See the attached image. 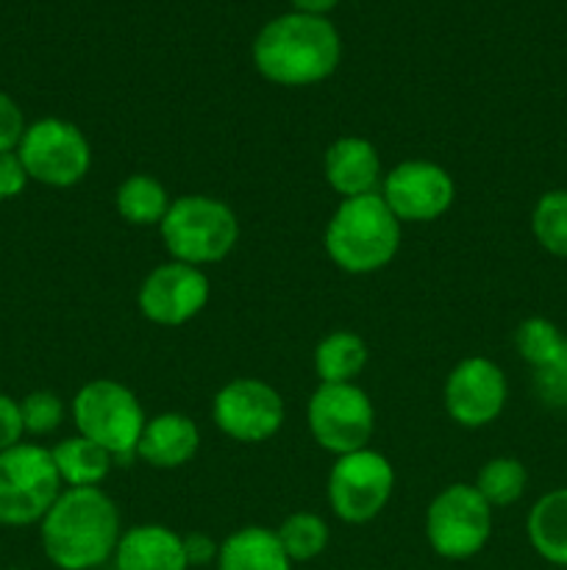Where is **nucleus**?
I'll return each instance as SVG.
<instances>
[{"label":"nucleus","mask_w":567,"mask_h":570,"mask_svg":"<svg viewBox=\"0 0 567 570\" xmlns=\"http://www.w3.org/2000/svg\"><path fill=\"white\" fill-rule=\"evenodd\" d=\"M120 534V510L100 488H64L39 523L44 557L59 570L100 568Z\"/></svg>","instance_id":"1"},{"label":"nucleus","mask_w":567,"mask_h":570,"mask_svg":"<svg viewBox=\"0 0 567 570\" xmlns=\"http://www.w3.org/2000/svg\"><path fill=\"white\" fill-rule=\"evenodd\" d=\"M342 45L326 17L281 14L253 39V65L278 87H311L337 70Z\"/></svg>","instance_id":"2"},{"label":"nucleus","mask_w":567,"mask_h":570,"mask_svg":"<svg viewBox=\"0 0 567 570\" xmlns=\"http://www.w3.org/2000/svg\"><path fill=\"white\" fill-rule=\"evenodd\" d=\"M322 245L339 271L367 276L395 259L400 248V220L384 204L381 193L342 198L328 220Z\"/></svg>","instance_id":"3"},{"label":"nucleus","mask_w":567,"mask_h":570,"mask_svg":"<svg viewBox=\"0 0 567 570\" xmlns=\"http://www.w3.org/2000/svg\"><path fill=\"white\" fill-rule=\"evenodd\" d=\"M161 243L183 265H217L239 243V217L231 206L211 195L172 198L159 226Z\"/></svg>","instance_id":"4"},{"label":"nucleus","mask_w":567,"mask_h":570,"mask_svg":"<svg viewBox=\"0 0 567 570\" xmlns=\"http://www.w3.org/2000/svg\"><path fill=\"white\" fill-rule=\"evenodd\" d=\"M72 421L78 434L109 451L115 465H131L148 417L133 390L115 379H94L72 399Z\"/></svg>","instance_id":"5"},{"label":"nucleus","mask_w":567,"mask_h":570,"mask_svg":"<svg viewBox=\"0 0 567 570\" xmlns=\"http://www.w3.org/2000/svg\"><path fill=\"white\" fill-rule=\"evenodd\" d=\"M61 495V479L50 449L17 443L0 454V523L31 527L42 523Z\"/></svg>","instance_id":"6"},{"label":"nucleus","mask_w":567,"mask_h":570,"mask_svg":"<svg viewBox=\"0 0 567 570\" xmlns=\"http://www.w3.org/2000/svg\"><path fill=\"white\" fill-rule=\"evenodd\" d=\"M31 181L67 189L87 178L92 167V145L81 128L61 117H42L26 128L17 148Z\"/></svg>","instance_id":"7"},{"label":"nucleus","mask_w":567,"mask_h":570,"mask_svg":"<svg viewBox=\"0 0 567 570\" xmlns=\"http://www.w3.org/2000/svg\"><path fill=\"white\" fill-rule=\"evenodd\" d=\"M493 534V507L472 484H448L426 510V538L442 560H470Z\"/></svg>","instance_id":"8"},{"label":"nucleus","mask_w":567,"mask_h":570,"mask_svg":"<svg viewBox=\"0 0 567 570\" xmlns=\"http://www.w3.org/2000/svg\"><path fill=\"white\" fill-rule=\"evenodd\" d=\"M395 490V468L384 454L372 449L337 456L328 473L326 495L334 515L345 523H370L381 515Z\"/></svg>","instance_id":"9"},{"label":"nucleus","mask_w":567,"mask_h":570,"mask_svg":"<svg viewBox=\"0 0 567 570\" xmlns=\"http://www.w3.org/2000/svg\"><path fill=\"white\" fill-rule=\"evenodd\" d=\"M309 432L322 451L334 456L370 449L376 432V410L356 384H320L309 399Z\"/></svg>","instance_id":"10"},{"label":"nucleus","mask_w":567,"mask_h":570,"mask_svg":"<svg viewBox=\"0 0 567 570\" xmlns=\"http://www.w3.org/2000/svg\"><path fill=\"white\" fill-rule=\"evenodd\" d=\"M284 399L261 379H233L217 390L211 417L226 438L237 443H265L284 426Z\"/></svg>","instance_id":"11"},{"label":"nucleus","mask_w":567,"mask_h":570,"mask_svg":"<svg viewBox=\"0 0 567 570\" xmlns=\"http://www.w3.org/2000/svg\"><path fill=\"white\" fill-rule=\"evenodd\" d=\"M381 198L400 223H431L450 209L456 184L437 161L406 159L384 176Z\"/></svg>","instance_id":"12"},{"label":"nucleus","mask_w":567,"mask_h":570,"mask_svg":"<svg viewBox=\"0 0 567 570\" xmlns=\"http://www.w3.org/2000/svg\"><path fill=\"white\" fill-rule=\"evenodd\" d=\"M445 412L465 429H481L498 421L509 399L504 371L487 356H467L445 379Z\"/></svg>","instance_id":"13"},{"label":"nucleus","mask_w":567,"mask_h":570,"mask_svg":"<svg viewBox=\"0 0 567 570\" xmlns=\"http://www.w3.org/2000/svg\"><path fill=\"white\" fill-rule=\"evenodd\" d=\"M137 304L156 326H183L209 304V278L200 267L170 259L145 276Z\"/></svg>","instance_id":"14"},{"label":"nucleus","mask_w":567,"mask_h":570,"mask_svg":"<svg viewBox=\"0 0 567 570\" xmlns=\"http://www.w3.org/2000/svg\"><path fill=\"white\" fill-rule=\"evenodd\" d=\"M322 173L334 193L342 198H359L376 193L381 184V159L370 139L339 137L322 156Z\"/></svg>","instance_id":"15"},{"label":"nucleus","mask_w":567,"mask_h":570,"mask_svg":"<svg viewBox=\"0 0 567 570\" xmlns=\"http://www.w3.org/2000/svg\"><path fill=\"white\" fill-rule=\"evenodd\" d=\"M200 449V432L192 417L181 412H161L148 417L137 445V460L148 462L156 471L183 468Z\"/></svg>","instance_id":"16"},{"label":"nucleus","mask_w":567,"mask_h":570,"mask_svg":"<svg viewBox=\"0 0 567 570\" xmlns=\"http://www.w3.org/2000/svg\"><path fill=\"white\" fill-rule=\"evenodd\" d=\"M117 570H189L183 538L161 523H139L120 534Z\"/></svg>","instance_id":"17"},{"label":"nucleus","mask_w":567,"mask_h":570,"mask_svg":"<svg viewBox=\"0 0 567 570\" xmlns=\"http://www.w3.org/2000/svg\"><path fill=\"white\" fill-rule=\"evenodd\" d=\"M217 570H292L276 529L245 527L228 534L217 551Z\"/></svg>","instance_id":"18"},{"label":"nucleus","mask_w":567,"mask_h":570,"mask_svg":"<svg viewBox=\"0 0 567 570\" xmlns=\"http://www.w3.org/2000/svg\"><path fill=\"white\" fill-rule=\"evenodd\" d=\"M526 532L543 560L567 568V488L550 490L531 507Z\"/></svg>","instance_id":"19"},{"label":"nucleus","mask_w":567,"mask_h":570,"mask_svg":"<svg viewBox=\"0 0 567 570\" xmlns=\"http://www.w3.org/2000/svg\"><path fill=\"white\" fill-rule=\"evenodd\" d=\"M50 456H53L61 484H67V488H100V482L115 468L109 451L100 449L98 443H92L83 434L64 438L59 445L50 449Z\"/></svg>","instance_id":"20"},{"label":"nucleus","mask_w":567,"mask_h":570,"mask_svg":"<svg viewBox=\"0 0 567 570\" xmlns=\"http://www.w3.org/2000/svg\"><path fill=\"white\" fill-rule=\"evenodd\" d=\"M367 345L356 332H331L315 348V371L320 384H354L367 365Z\"/></svg>","instance_id":"21"},{"label":"nucleus","mask_w":567,"mask_h":570,"mask_svg":"<svg viewBox=\"0 0 567 570\" xmlns=\"http://www.w3.org/2000/svg\"><path fill=\"white\" fill-rule=\"evenodd\" d=\"M172 198L167 195L165 184L148 173H133L117 187L115 206L117 215L131 226H161Z\"/></svg>","instance_id":"22"},{"label":"nucleus","mask_w":567,"mask_h":570,"mask_svg":"<svg viewBox=\"0 0 567 570\" xmlns=\"http://www.w3.org/2000/svg\"><path fill=\"white\" fill-rule=\"evenodd\" d=\"M528 484V471L515 456H495L478 471L472 488L481 493L489 507H509L523 499Z\"/></svg>","instance_id":"23"},{"label":"nucleus","mask_w":567,"mask_h":570,"mask_svg":"<svg viewBox=\"0 0 567 570\" xmlns=\"http://www.w3.org/2000/svg\"><path fill=\"white\" fill-rule=\"evenodd\" d=\"M284 551L292 562H311L326 551L328 546V523L315 512H292L284 518L281 527L276 529Z\"/></svg>","instance_id":"24"},{"label":"nucleus","mask_w":567,"mask_h":570,"mask_svg":"<svg viewBox=\"0 0 567 570\" xmlns=\"http://www.w3.org/2000/svg\"><path fill=\"white\" fill-rule=\"evenodd\" d=\"M531 232L539 248L567 259V189H550L534 204Z\"/></svg>","instance_id":"25"},{"label":"nucleus","mask_w":567,"mask_h":570,"mask_svg":"<svg viewBox=\"0 0 567 570\" xmlns=\"http://www.w3.org/2000/svg\"><path fill=\"white\" fill-rule=\"evenodd\" d=\"M515 345H517V354L523 356V362L537 371V367L548 365L550 360L561 354V348L567 345V340L561 337L559 328L554 326L550 321L545 317H528L517 326L515 332Z\"/></svg>","instance_id":"26"},{"label":"nucleus","mask_w":567,"mask_h":570,"mask_svg":"<svg viewBox=\"0 0 567 570\" xmlns=\"http://www.w3.org/2000/svg\"><path fill=\"white\" fill-rule=\"evenodd\" d=\"M20 415L26 434H50L64 421V404L50 390H33L20 401Z\"/></svg>","instance_id":"27"},{"label":"nucleus","mask_w":567,"mask_h":570,"mask_svg":"<svg viewBox=\"0 0 567 570\" xmlns=\"http://www.w3.org/2000/svg\"><path fill=\"white\" fill-rule=\"evenodd\" d=\"M534 393L550 410L567 412V345L556 360L534 371Z\"/></svg>","instance_id":"28"},{"label":"nucleus","mask_w":567,"mask_h":570,"mask_svg":"<svg viewBox=\"0 0 567 570\" xmlns=\"http://www.w3.org/2000/svg\"><path fill=\"white\" fill-rule=\"evenodd\" d=\"M26 117L11 95L0 92V154L20 148V139L26 134Z\"/></svg>","instance_id":"29"},{"label":"nucleus","mask_w":567,"mask_h":570,"mask_svg":"<svg viewBox=\"0 0 567 570\" xmlns=\"http://www.w3.org/2000/svg\"><path fill=\"white\" fill-rule=\"evenodd\" d=\"M22 434H26V426H22L20 401L0 393V454L22 443Z\"/></svg>","instance_id":"30"},{"label":"nucleus","mask_w":567,"mask_h":570,"mask_svg":"<svg viewBox=\"0 0 567 570\" xmlns=\"http://www.w3.org/2000/svg\"><path fill=\"white\" fill-rule=\"evenodd\" d=\"M28 181H31V178H28L17 150L0 154V200L17 198V195L28 187Z\"/></svg>","instance_id":"31"},{"label":"nucleus","mask_w":567,"mask_h":570,"mask_svg":"<svg viewBox=\"0 0 567 570\" xmlns=\"http://www.w3.org/2000/svg\"><path fill=\"white\" fill-rule=\"evenodd\" d=\"M183 551H187L189 568L209 566V562H217V551H220V546H217L209 534L195 532L183 538Z\"/></svg>","instance_id":"32"},{"label":"nucleus","mask_w":567,"mask_h":570,"mask_svg":"<svg viewBox=\"0 0 567 570\" xmlns=\"http://www.w3.org/2000/svg\"><path fill=\"white\" fill-rule=\"evenodd\" d=\"M292 6L300 11V14L322 17L326 11H331L334 6H337V0H292Z\"/></svg>","instance_id":"33"},{"label":"nucleus","mask_w":567,"mask_h":570,"mask_svg":"<svg viewBox=\"0 0 567 570\" xmlns=\"http://www.w3.org/2000/svg\"><path fill=\"white\" fill-rule=\"evenodd\" d=\"M6 570H20V568H6Z\"/></svg>","instance_id":"34"}]
</instances>
